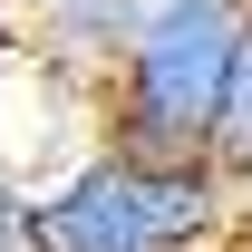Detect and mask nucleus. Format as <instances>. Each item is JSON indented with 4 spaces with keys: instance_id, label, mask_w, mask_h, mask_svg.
I'll return each instance as SVG.
<instances>
[{
    "instance_id": "obj_1",
    "label": "nucleus",
    "mask_w": 252,
    "mask_h": 252,
    "mask_svg": "<svg viewBox=\"0 0 252 252\" xmlns=\"http://www.w3.org/2000/svg\"><path fill=\"white\" fill-rule=\"evenodd\" d=\"M243 10L252 0H136V39L97 78V146L126 156V165L204 156Z\"/></svg>"
},
{
    "instance_id": "obj_2",
    "label": "nucleus",
    "mask_w": 252,
    "mask_h": 252,
    "mask_svg": "<svg viewBox=\"0 0 252 252\" xmlns=\"http://www.w3.org/2000/svg\"><path fill=\"white\" fill-rule=\"evenodd\" d=\"M20 233L30 252H156L136 223V175L107 146H78L39 185H20Z\"/></svg>"
},
{
    "instance_id": "obj_3",
    "label": "nucleus",
    "mask_w": 252,
    "mask_h": 252,
    "mask_svg": "<svg viewBox=\"0 0 252 252\" xmlns=\"http://www.w3.org/2000/svg\"><path fill=\"white\" fill-rule=\"evenodd\" d=\"M136 175V223L156 252H214L233 243V185L214 156H175V165H126Z\"/></svg>"
},
{
    "instance_id": "obj_4",
    "label": "nucleus",
    "mask_w": 252,
    "mask_h": 252,
    "mask_svg": "<svg viewBox=\"0 0 252 252\" xmlns=\"http://www.w3.org/2000/svg\"><path fill=\"white\" fill-rule=\"evenodd\" d=\"M204 156L223 165V185L252 175V10H243V30H233V68H223V107H214V146Z\"/></svg>"
},
{
    "instance_id": "obj_5",
    "label": "nucleus",
    "mask_w": 252,
    "mask_h": 252,
    "mask_svg": "<svg viewBox=\"0 0 252 252\" xmlns=\"http://www.w3.org/2000/svg\"><path fill=\"white\" fill-rule=\"evenodd\" d=\"M0 252H30V233H20V185L0 175Z\"/></svg>"
},
{
    "instance_id": "obj_6",
    "label": "nucleus",
    "mask_w": 252,
    "mask_h": 252,
    "mask_svg": "<svg viewBox=\"0 0 252 252\" xmlns=\"http://www.w3.org/2000/svg\"><path fill=\"white\" fill-rule=\"evenodd\" d=\"M233 252H252V175L233 185Z\"/></svg>"
},
{
    "instance_id": "obj_7",
    "label": "nucleus",
    "mask_w": 252,
    "mask_h": 252,
    "mask_svg": "<svg viewBox=\"0 0 252 252\" xmlns=\"http://www.w3.org/2000/svg\"><path fill=\"white\" fill-rule=\"evenodd\" d=\"M10 10H30V20H39V10H59V0H10Z\"/></svg>"
},
{
    "instance_id": "obj_8",
    "label": "nucleus",
    "mask_w": 252,
    "mask_h": 252,
    "mask_svg": "<svg viewBox=\"0 0 252 252\" xmlns=\"http://www.w3.org/2000/svg\"><path fill=\"white\" fill-rule=\"evenodd\" d=\"M214 252H233V243H214Z\"/></svg>"
}]
</instances>
